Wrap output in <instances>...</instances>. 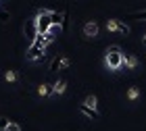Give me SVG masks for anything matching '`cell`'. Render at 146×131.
<instances>
[{
    "instance_id": "cell-1",
    "label": "cell",
    "mask_w": 146,
    "mask_h": 131,
    "mask_svg": "<svg viewBox=\"0 0 146 131\" xmlns=\"http://www.w3.org/2000/svg\"><path fill=\"white\" fill-rule=\"evenodd\" d=\"M123 50L119 48V46H109V50H107V65H109V69L113 71H117L119 67L123 65Z\"/></svg>"
},
{
    "instance_id": "cell-10",
    "label": "cell",
    "mask_w": 146,
    "mask_h": 131,
    "mask_svg": "<svg viewBox=\"0 0 146 131\" xmlns=\"http://www.w3.org/2000/svg\"><path fill=\"white\" fill-rule=\"evenodd\" d=\"M65 90H67V79L61 77V79L54 81V86H52V94H63Z\"/></svg>"
},
{
    "instance_id": "cell-19",
    "label": "cell",
    "mask_w": 146,
    "mask_h": 131,
    "mask_svg": "<svg viewBox=\"0 0 146 131\" xmlns=\"http://www.w3.org/2000/svg\"><path fill=\"white\" fill-rule=\"evenodd\" d=\"M4 131H21V127H19L17 123H13V121H11V123H9V127H6Z\"/></svg>"
},
{
    "instance_id": "cell-11",
    "label": "cell",
    "mask_w": 146,
    "mask_h": 131,
    "mask_svg": "<svg viewBox=\"0 0 146 131\" xmlns=\"http://www.w3.org/2000/svg\"><path fill=\"white\" fill-rule=\"evenodd\" d=\"M63 58H65V54H56L54 58H52V63H50V73H56V71L61 69V65H63Z\"/></svg>"
},
{
    "instance_id": "cell-15",
    "label": "cell",
    "mask_w": 146,
    "mask_h": 131,
    "mask_svg": "<svg viewBox=\"0 0 146 131\" xmlns=\"http://www.w3.org/2000/svg\"><path fill=\"white\" fill-rule=\"evenodd\" d=\"M4 79L11 81V83H15V81H17V75L13 73V71H6V73H4Z\"/></svg>"
},
{
    "instance_id": "cell-16",
    "label": "cell",
    "mask_w": 146,
    "mask_h": 131,
    "mask_svg": "<svg viewBox=\"0 0 146 131\" xmlns=\"http://www.w3.org/2000/svg\"><path fill=\"white\" fill-rule=\"evenodd\" d=\"M138 94H140V90H138V88L134 86V88L129 90V94H127V98H129V100H136V98H138Z\"/></svg>"
},
{
    "instance_id": "cell-18",
    "label": "cell",
    "mask_w": 146,
    "mask_h": 131,
    "mask_svg": "<svg viewBox=\"0 0 146 131\" xmlns=\"http://www.w3.org/2000/svg\"><path fill=\"white\" fill-rule=\"evenodd\" d=\"M129 17H131V19H146V11H140V13H131Z\"/></svg>"
},
{
    "instance_id": "cell-13",
    "label": "cell",
    "mask_w": 146,
    "mask_h": 131,
    "mask_svg": "<svg viewBox=\"0 0 146 131\" xmlns=\"http://www.w3.org/2000/svg\"><path fill=\"white\" fill-rule=\"evenodd\" d=\"M38 94L40 96H48V94H52V88L46 86V83H42V86H38Z\"/></svg>"
},
{
    "instance_id": "cell-8",
    "label": "cell",
    "mask_w": 146,
    "mask_h": 131,
    "mask_svg": "<svg viewBox=\"0 0 146 131\" xmlns=\"http://www.w3.org/2000/svg\"><path fill=\"white\" fill-rule=\"evenodd\" d=\"M98 36V25L96 21H88L84 25V38H96Z\"/></svg>"
},
{
    "instance_id": "cell-21",
    "label": "cell",
    "mask_w": 146,
    "mask_h": 131,
    "mask_svg": "<svg viewBox=\"0 0 146 131\" xmlns=\"http://www.w3.org/2000/svg\"><path fill=\"white\" fill-rule=\"evenodd\" d=\"M142 44H144V46H146V36H144V40H142Z\"/></svg>"
},
{
    "instance_id": "cell-9",
    "label": "cell",
    "mask_w": 146,
    "mask_h": 131,
    "mask_svg": "<svg viewBox=\"0 0 146 131\" xmlns=\"http://www.w3.org/2000/svg\"><path fill=\"white\" fill-rule=\"evenodd\" d=\"M50 21L52 25H58V27L63 29V21H65V11H50Z\"/></svg>"
},
{
    "instance_id": "cell-2",
    "label": "cell",
    "mask_w": 146,
    "mask_h": 131,
    "mask_svg": "<svg viewBox=\"0 0 146 131\" xmlns=\"http://www.w3.org/2000/svg\"><path fill=\"white\" fill-rule=\"evenodd\" d=\"M36 25H38V31H40V34H48L50 27H52V21H50V11L40 9V11H38V17H36Z\"/></svg>"
},
{
    "instance_id": "cell-12",
    "label": "cell",
    "mask_w": 146,
    "mask_h": 131,
    "mask_svg": "<svg viewBox=\"0 0 146 131\" xmlns=\"http://www.w3.org/2000/svg\"><path fill=\"white\" fill-rule=\"evenodd\" d=\"M123 63H125V67H127V69H134L136 65H138L136 56H129V54H125V56H123Z\"/></svg>"
},
{
    "instance_id": "cell-7",
    "label": "cell",
    "mask_w": 146,
    "mask_h": 131,
    "mask_svg": "<svg viewBox=\"0 0 146 131\" xmlns=\"http://www.w3.org/2000/svg\"><path fill=\"white\" fill-rule=\"evenodd\" d=\"M38 25H36V21H29L27 25H25V38H27L29 42H34L36 38H38Z\"/></svg>"
},
{
    "instance_id": "cell-6",
    "label": "cell",
    "mask_w": 146,
    "mask_h": 131,
    "mask_svg": "<svg viewBox=\"0 0 146 131\" xmlns=\"http://www.w3.org/2000/svg\"><path fill=\"white\" fill-rule=\"evenodd\" d=\"M79 113L86 115V117H90L92 121H98V119H100L98 110H96V108H92V106H88V104H79Z\"/></svg>"
},
{
    "instance_id": "cell-17",
    "label": "cell",
    "mask_w": 146,
    "mask_h": 131,
    "mask_svg": "<svg viewBox=\"0 0 146 131\" xmlns=\"http://www.w3.org/2000/svg\"><path fill=\"white\" fill-rule=\"evenodd\" d=\"M11 19V15H9V11H4V9H0V21L2 23H6Z\"/></svg>"
},
{
    "instance_id": "cell-5",
    "label": "cell",
    "mask_w": 146,
    "mask_h": 131,
    "mask_svg": "<svg viewBox=\"0 0 146 131\" xmlns=\"http://www.w3.org/2000/svg\"><path fill=\"white\" fill-rule=\"evenodd\" d=\"M52 40H54V36H52V34H38V38H36L31 44L38 46V48H44V50H46V46H48Z\"/></svg>"
},
{
    "instance_id": "cell-3",
    "label": "cell",
    "mask_w": 146,
    "mask_h": 131,
    "mask_svg": "<svg viewBox=\"0 0 146 131\" xmlns=\"http://www.w3.org/2000/svg\"><path fill=\"white\" fill-rule=\"evenodd\" d=\"M107 27H109V31H117V34H123V36L129 34V27H127L123 21H117V19H109V21H107Z\"/></svg>"
},
{
    "instance_id": "cell-14",
    "label": "cell",
    "mask_w": 146,
    "mask_h": 131,
    "mask_svg": "<svg viewBox=\"0 0 146 131\" xmlns=\"http://www.w3.org/2000/svg\"><path fill=\"white\" fill-rule=\"evenodd\" d=\"M84 104H88V106L96 108V96H94V94H90L88 98H86V102H84Z\"/></svg>"
},
{
    "instance_id": "cell-20",
    "label": "cell",
    "mask_w": 146,
    "mask_h": 131,
    "mask_svg": "<svg viewBox=\"0 0 146 131\" xmlns=\"http://www.w3.org/2000/svg\"><path fill=\"white\" fill-rule=\"evenodd\" d=\"M9 119H4V117H0V129H6V127H9Z\"/></svg>"
},
{
    "instance_id": "cell-4",
    "label": "cell",
    "mask_w": 146,
    "mask_h": 131,
    "mask_svg": "<svg viewBox=\"0 0 146 131\" xmlns=\"http://www.w3.org/2000/svg\"><path fill=\"white\" fill-rule=\"evenodd\" d=\"M44 58H46L44 48H38V46L31 44V46H29V50H27V61H31V63H42Z\"/></svg>"
}]
</instances>
